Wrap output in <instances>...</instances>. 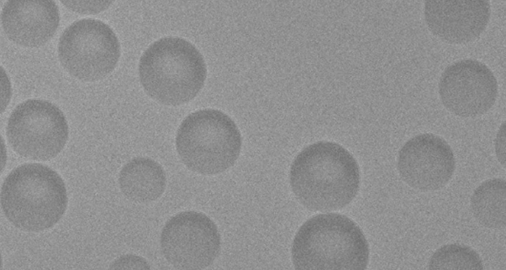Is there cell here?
Returning a JSON list of instances; mask_svg holds the SVG:
<instances>
[{
	"label": "cell",
	"mask_w": 506,
	"mask_h": 270,
	"mask_svg": "<svg viewBox=\"0 0 506 270\" xmlns=\"http://www.w3.org/2000/svg\"><path fill=\"white\" fill-rule=\"evenodd\" d=\"M119 185L129 200L138 203L155 201L164 193L166 175L162 166L146 157H137L127 163L119 175Z\"/></svg>",
	"instance_id": "13"
},
{
	"label": "cell",
	"mask_w": 506,
	"mask_h": 270,
	"mask_svg": "<svg viewBox=\"0 0 506 270\" xmlns=\"http://www.w3.org/2000/svg\"><path fill=\"white\" fill-rule=\"evenodd\" d=\"M490 14L488 0H429L424 3V19L429 30L451 44L476 39L486 28Z\"/></svg>",
	"instance_id": "11"
},
{
	"label": "cell",
	"mask_w": 506,
	"mask_h": 270,
	"mask_svg": "<svg viewBox=\"0 0 506 270\" xmlns=\"http://www.w3.org/2000/svg\"><path fill=\"white\" fill-rule=\"evenodd\" d=\"M429 270L483 269L479 254L471 247L458 243L444 245L437 249L428 262Z\"/></svg>",
	"instance_id": "15"
},
{
	"label": "cell",
	"mask_w": 506,
	"mask_h": 270,
	"mask_svg": "<svg viewBox=\"0 0 506 270\" xmlns=\"http://www.w3.org/2000/svg\"><path fill=\"white\" fill-rule=\"evenodd\" d=\"M113 30L94 19L75 21L62 33L58 44L60 62L75 78L85 82L102 79L113 71L121 55Z\"/></svg>",
	"instance_id": "6"
},
{
	"label": "cell",
	"mask_w": 506,
	"mask_h": 270,
	"mask_svg": "<svg viewBox=\"0 0 506 270\" xmlns=\"http://www.w3.org/2000/svg\"><path fill=\"white\" fill-rule=\"evenodd\" d=\"M506 184L501 178H492L482 182L470 198L471 211L482 225L492 229L505 227Z\"/></svg>",
	"instance_id": "14"
},
{
	"label": "cell",
	"mask_w": 506,
	"mask_h": 270,
	"mask_svg": "<svg viewBox=\"0 0 506 270\" xmlns=\"http://www.w3.org/2000/svg\"><path fill=\"white\" fill-rule=\"evenodd\" d=\"M7 140L18 155L38 161L57 156L68 140L69 128L61 109L41 99H29L19 104L8 119Z\"/></svg>",
	"instance_id": "7"
},
{
	"label": "cell",
	"mask_w": 506,
	"mask_h": 270,
	"mask_svg": "<svg viewBox=\"0 0 506 270\" xmlns=\"http://www.w3.org/2000/svg\"><path fill=\"white\" fill-rule=\"evenodd\" d=\"M175 145L180 160L190 170L215 175L235 164L240 153L242 137L229 116L217 109H205L183 120Z\"/></svg>",
	"instance_id": "5"
},
{
	"label": "cell",
	"mask_w": 506,
	"mask_h": 270,
	"mask_svg": "<svg viewBox=\"0 0 506 270\" xmlns=\"http://www.w3.org/2000/svg\"><path fill=\"white\" fill-rule=\"evenodd\" d=\"M293 193L306 208L328 212L342 208L357 195L360 171L357 161L341 145L319 141L301 151L290 168Z\"/></svg>",
	"instance_id": "1"
},
{
	"label": "cell",
	"mask_w": 506,
	"mask_h": 270,
	"mask_svg": "<svg viewBox=\"0 0 506 270\" xmlns=\"http://www.w3.org/2000/svg\"><path fill=\"white\" fill-rule=\"evenodd\" d=\"M455 159L448 143L432 134L418 135L400 150L397 169L403 180L412 188L433 191L443 187L455 169Z\"/></svg>",
	"instance_id": "10"
},
{
	"label": "cell",
	"mask_w": 506,
	"mask_h": 270,
	"mask_svg": "<svg viewBox=\"0 0 506 270\" xmlns=\"http://www.w3.org/2000/svg\"><path fill=\"white\" fill-rule=\"evenodd\" d=\"M221 239L213 221L203 213L186 211L171 217L163 227L160 246L166 260L178 270H202L219 254Z\"/></svg>",
	"instance_id": "8"
},
{
	"label": "cell",
	"mask_w": 506,
	"mask_h": 270,
	"mask_svg": "<svg viewBox=\"0 0 506 270\" xmlns=\"http://www.w3.org/2000/svg\"><path fill=\"white\" fill-rule=\"evenodd\" d=\"M109 268L112 270H150V266L142 257L126 254L117 258Z\"/></svg>",
	"instance_id": "17"
},
{
	"label": "cell",
	"mask_w": 506,
	"mask_h": 270,
	"mask_svg": "<svg viewBox=\"0 0 506 270\" xmlns=\"http://www.w3.org/2000/svg\"><path fill=\"white\" fill-rule=\"evenodd\" d=\"M497 79L490 69L476 60L464 59L442 72L438 92L445 107L461 117L484 114L494 105L498 95Z\"/></svg>",
	"instance_id": "9"
},
{
	"label": "cell",
	"mask_w": 506,
	"mask_h": 270,
	"mask_svg": "<svg viewBox=\"0 0 506 270\" xmlns=\"http://www.w3.org/2000/svg\"><path fill=\"white\" fill-rule=\"evenodd\" d=\"M4 94L1 95V111L3 112L6 107L10 100L11 95V87L8 78L4 72Z\"/></svg>",
	"instance_id": "19"
},
{
	"label": "cell",
	"mask_w": 506,
	"mask_h": 270,
	"mask_svg": "<svg viewBox=\"0 0 506 270\" xmlns=\"http://www.w3.org/2000/svg\"><path fill=\"white\" fill-rule=\"evenodd\" d=\"M296 270H365L369 245L359 226L347 216L320 214L305 222L294 238Z\"/></svg>",
	"instance_id": "3"
},
{
	"label": "cell",
	"mask_w": 506,
	"mask_h": 270,
	"mask_svg": "<svg viewBox=\"0 0 506 270\" xmlns=\"http://www.w3.org/2000/svg\"><path fill=\"white\" fill-rule=\"evenodd\" d=\"M68 9L81 14H96L107 9L112 0H60Z\"/></svg>",
	"instance_id": "16"
},
{
	"label": "cell",
	"mask_w": 506,
	"mask_h": 270,
	"mask_svg": "<svg viewBox=\"0 0 506 270\" xmlns=\"http://www.w3.org/2000/svg\"><path fill=\"white\" fill-rule=\"evenodd\" d=\"M1 21L10 40L22 46L37 47L55 34L59 11L53 0H8L2 7Z\"/></svg>",
	"instance_id": "12"
},
{
	"label": "cell",
	"mask_w": 506,
	"mask_h": 270,
	"mask_svg": "<svg viewBox=\"0 0 506 270\" xmlns=\"http://www.w3.org/2000/svg\"><path fill=\"white\" fill-rule=\"evenodd\" d=\"M138 73L146 93L169 106L186 103L204 86L207 70L204 57L191 43L178 37L162 38L140 59Z\"/></svg>",
	"instance_id": "4"
},
{
	"label": "cell",
	"mask_w": 506,
	"mask_h": 270,
	"mask_svg": "<svg viewBox=\"0 0 506 270\" xmlns=\"http://www.w3.org/2000/svg\"><path fill=\"white\" fill-rule=\"evenodd\" d=\"M505 123L501 126L495 139V149L497 158L500 163L505 168Z\"/></svg>",
	"instance_id": "18"
},
{
	"label": "cell",
	"mask_w": 506,
	"mask_h": 270,
	"mask_svg": "<svg viewBox=\"0 0 506 270\" xmlns=\"http://www.w3.org/2000/svg\"><path fill=\"white\" fill-rule=\"evenodd\" d=\"M0 204L14 227L37 233L52 228L62 217L68 205L67 192L63 179L54 169L39 163H26L4 178Z\"/></svg>",
	"instance_id": "2"
}]
</instances>
